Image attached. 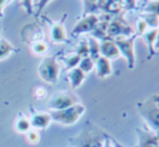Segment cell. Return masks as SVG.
<instances>
[{"label":"cell","mask_w":159,"mask_h":147,"mask_svg":"<svg viewBox=\"0 0 159 147\" xmlns=\"http://www.w3.org/2000/svg\"><path fill=\"white\" fill-rule=\"evenodd\" d=\"M138 110L152 131L159 130V95H153L138 104Z\"/></svg>","instance_id":"6da1fadb"},{"label":"cell","mask_w":159,"mask_h":147,"mask_svg":"<svg viewBox=\"0 0 159 147\" xmlns=\"http://www.w3.org/2000/svg\"><path fill=\"white\" fill-rule=\"evenodd\" d=\"M136 35L132 36H118L114 38L116 46L119 50L120 55L127 60L129 69H133L135 66V51H134V41L136 39Z\"/></svg>","instance_id":"7a4b0ae2"},{"label":"cell","mask_w":159,"mask_h":147,"mask_svg":"<svg viewBox=\"0 0 159 147\" xmlns=\"http://www.w3.org/2000/svg\"><path fill=\"white\" fill-rule=\"evenodd\" d=\"M134 34H135V32L125 20L122 12L113 16L111 21L109 22L108 28H107V37L111 38V39H114L115 37L118 36L129 37Z\"/></svg>","instance_id":"3957f363"},{"label":"cell","mask_w":159,"mask_h":147,"mask_svg":"<svg viewBox=\"0 0 159 147\" xmlns=\"http://www.w3.org/2000/svg\"><path fill=\"white\" fill-rule=\"evenodd\" d=\"M138 133V147H159V140L156 133L152 130L136 129Z\"/></svg>","instance_id":"277c9868"},{"label":"cell","mask_w":159,"mask_h":147,"mask_svg":"<svg viewBox=\"0 0 159 147\" xmlns=\"http://www.w3.org/2000/svg\"><path fill=\"white\" fill-rule=\"evenodd\" d=\"M100 55L103 57H106L109 61L116 60L120 56L119 50L116 46L115 41L111 38L107 37L106 39L102 40L100 43Z\"/></svg>","instance_id":"5b68a950"},{"label":"cell","mask_w":159,"mask_h":147,"mask_svg":"<svg viewBox=\"0 0 159 147\" xmlns=\"http://www.w3.org/2000/svg\"><path fill=\"white\" fill-rule=\"evenodd\" d=\"M98 23V16L95 14H89L84 16L81 21L78 22L77 25L74 27V34H81V33L92 32Z\"/></svg>","instance_id":"8992f818"},{"label":"cell","mask_w":159,"mask_h":147,"mask_svg":"<svg viewBox=\"0 0 159 147\" xmlns=\"http://www.w3.org/2000/svg\"><path fill=\"white\" fill-rule=\"evenodd\" d=\"M57 73H59V68L53 60H47L40 67V74H41L42 78L48 81H55Z\"/></svg>","instance_id":"52a82bcc"},{"label":"cell","mask_w":159,"mask_h":147,"mask_svg":"<svg viewBox=\"0 0 159 147\" xmlns=\"http://www.w3.org/2000/svg\"><path fill=\"white\" fill-rule=\"evenodd\" d=\"M94 66L96 70V75L98 78H106L111 75L113 68H111V63L106 57L100 56L96 61H94Z\"/></svg>","instance_id":"ba28073f"},{"label":"cell","mask_w":159,"mask_h":147,"mask_svg":"<svg viewBox=\"0 0 159 147\" xmlns=\"http://www.w3.org/2000/svg\"><path fill=\"white\" fill-rule=\"evenodd\" d=\"M157 33H158V28H151V29L146 30V32L142 35L143 39L145 40V42H146V44H147V48H148V59H151L156 53L155 49H154V44H155V41H156Z\"/></svg>","instance_id":"9c48e42d"},{"label":"cell","mask_w":159,"mask_h":147,"mask_svg":"<svg viewBox=\"0 0 159 147\" xmlns=\"http://www.w3.org/2000/svg\"><path fill=\"white\" fill-rule=\"evenodd\" d=\"M84 78H86V75H84V73L80 68H74L68 75L69 82H70L73 88L79 87L81 84V82L84 80Z\"/></svg>","instance_id":"30bf717a"},{"label":"cell","mask_w":159,"mask_h":147,"mask_svg":"<svg viewBox=\"0 0 159 147\" xmlns=\"http://www.w3.org/2000/svg\"><path fill=\"white\" fill-rule=\"evenodd\" d=\"M88 48H89V57L96 61L100 55V42L98 41V39L93 37H90L88 40Z\"/></svg>","instance_id":"8fae6325"},{"label":"cell","mask_w":159,"mask_h":147,"mask_svg":"<svg viewBox=\"0 0 159 147\" xmlns=\"http://www.w3.org/2000/svg\"><path fill=\"white\" fill-rule=\"evenodd\" d=\"M141 19L144 20L147 27L159 28V16L158 15L151 14V13H143V14H141Z\"/></svg>","instance_id":"7c38bea8"},{"label":"cell","mask_w":159,"mask_h":147,"mask_svg":"<svg viewBox=\"0 0 159 147\" xmlns=\"http://www.w3.org/2000/svg\"><path fill=\"white\" fill-rule=\"evenodd\" d=\"M84 16L89 14H94L96 11H98V0H84Z\"/></svg>","instance_id":"4fadbf2b"},{"label":"cell","mask_w":159,"mask_h":147,"mask_svg":"<svg viewBox=\"0 0 159 147\" xmlns=\"http://www.w3.org/2000/svg\"><path fill=\"white\" fill-rule=\"evenodd\" d=\"M52 36L57 41H63V40H65L66 35H65V29L63 27V23L54 24V25H53Z\"/></svg>","instance_id":"5bb4252c"},{"label":"cell","mask_w":159,"mask_h":147,"mask_svg":"<svg viewBox=\"0 0 159 147\" xmlns=\"http://www.w3.org/2000/svg\"><path fill=\"white\" fill-rule=\"evenodd\" d=\"M142 11L144 13H151V14H155L159 16V1H151L147 2L144 7H143Z\"/></svg>","instance_id":"9a60e30c"},{"label":"cell","mask_w":159,"mask_h":147,"mask_svg":"<svg viewBox=\"0 0 159 147\" xmlns=\"http://www.w3.org/2000/svg\"><path fill=\"white\" fill-rule=\"evenodd\" d=\"M94 67V61H93L91 57L87 56L84 57L82 60H80V69L82 70L84 73H89L93 69Z\"/></svg>","instance_id":"2e32d148"},{"label":"cell","mask_w":159,"mask_h":147,"mask_svg":"<svg viewBox=\"0 0 159 147\" xmlns=\"http://www.w3.org/2000/svg\"><path fill=\"white\" fill-rule=\"evenodd\" d=\"M147 29V25L144 22L143 19H139V21L136 22V28H135V35L136 36H142Z\"/></svg>","instance_id":"e0dca14e"},{"label":"cell","mask_w":159,"mask_h":147,"mask_svg":"<svg viewBox=\"0 0 159 147\" xmlns=\"http://www.w3.org/2000/svg\"><path fill=\"white\" fill-rule=\"evenodd\" d=\"M32 1L34 2V7L37 9V13H39L46 7V4L51 0H32Z\"/></svg>","instance_id":"ac0fdd59"},{"label":"cell","mask_w":159,"mask_h":147,"mask_svg":"<svg viewBox=\"0 0 159 147\" xmlns=\"http://www.w3.org/2000/svg\"><path fill=\"white\" fill-rule=\"evenodd\" d=\"M136 8V0H124V9L126 11H132Z\"/></svg>","instance_id":"d6986e66"},{"label":"cell","mask_w":159,"mask_h":147,"mask_svg":"<svg viewBox=\"0 0 159 147\" xmlns=\"http://www.w3.org/2000/svg\"><path fill=\"white\" fill-rule=\"evenodd\" d=\"M22 2H23V6L26 8V10H27L28 14H30L32 13V9H33V1L32 0H22Z\"/></svg>","instance_id":"ffe728a7"},{"label":"cell","mask_w":159,"mask_h":147,"mask_svg":"<svg viewBox=\"0 0 159 147\" xmlns=\"http://www.w3.org/2000/svg\"><path fill=\"white\" fill-rule=\"evenodd\" d=\"M154 49H155V51H159V28H158V33H157V37H156L155 44H154Z\"/></svg>","instance_id":"44dd1931"},{"label":"cell","mask_w":159,"mask_h":147,"mask_svg":"<svg viewBox=\"0 0 159 147\" xmlns=\"http://www.w3.org/2000/svg\"><path fill=\"white\" fill-rule=\"evenodd\" d=\"M6 2H7V0H0V15H2V8H3Z\"/></svg>","instance_id":"7402d4cb"},{"label":"cell","mask_w":159,"mask_h":147,"mask_svg":"<svg viewBox=\"0 0 159 147\" xmlns=\"http://www.w3.org/2000/svg\"><path fill=\"white\" fill-rule=\"evenodd\" d=\"M156 135H157V137H158V140H159V130H157V131H156Z\"/></svg>","instance_id":"603a6c76"}]
</instances>
